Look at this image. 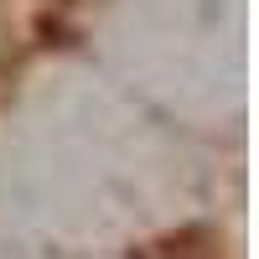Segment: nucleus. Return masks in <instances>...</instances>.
Returning <instances> with one entry per match:
<instances>
[]
</instances>
